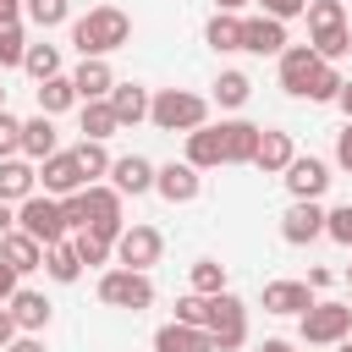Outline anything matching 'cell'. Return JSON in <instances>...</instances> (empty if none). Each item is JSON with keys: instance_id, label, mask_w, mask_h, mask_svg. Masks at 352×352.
I'll return each mask as SVG.
<instances>
[{"instance_id": "6da1fadb", "label": "cell", "mask_w": 352, "mask_h": 352, "mask_svg": "<svg viewBox=\"0 0 352 352\" xmlns=\"http://www.w3.org/2000/svg\"><path fill=\"white\" fill-rule=\"evenodd\" d=\"M126 38H132V16H126L121 6H94L88 16L72 22L77 55H110V50H121Z\"/></svg>"}, {"instance_id": "7a4b0ae2", "label": "cell", "mask_w": 352, "mask_h": 352, "mask_svg": "<svg viewBox=\"0 0 352 352\" xmlns=\"http://www.w3.org/2000/svg\"><path fill=\"white\" fill-rule=\"evenodd\" d=\"M148 121L160 132H192V126L209 121V99L192 94V88H160L154 104H148Z\"/></svg>"}, {"instance_id": "3957f363", "label": "cell", "mask_w": 352, "mask_h": 352, "mask_svg": "<svg viewBox=\"0 0 352 352\" xmlns=\"http://www.w3.org/2000/svg\"><path fill=\"white\" fill-rule=\"evenodd\" d=\"M99 302L104 308H132V314H143L148 302H154V280H148V270H104L99 275Z\"/></svg>"}, {"instance_id": "277c9868", "label": "cell", "mask_w": 352, "mask_h": 352, "mask_svg": "<svg viewBox=\"0 0 352 352\" xmlns=\"http://www.w3.org/2000/svg\"><path fill=\"white\" fill-rule=\"evenodd\" d=\"M16 226L28 231V236H38L44 248L50 242H66V209H60V198H50V192H33V198H22L16 204Z\"/></svg>"}, {"instance_id": "5b68a950", "label": "cell", "mask_w": 352, "mask_h": 352, "mask_svg": "<svg viewBox=\"0 0 352 352\" xmlns=\"http://www.w3.org/2000/svg\"><path fill=\"white\" fill-rule=\"evenodd\" d=\"M209 341H214V352H236L248 341V308H242V297H231V292L209 297Z\"/></svg>"}, {"instance_id": "8992f818", "label": "cell", "mask_w": 352, "mask_h": 352, "mask_svg": "<svg viewBox=\"0 0 352 352\" xmlns=\"http://www.w3.org/2000/svg\"><path fill=\"white\" fill-rule=\"evenodd\" d=\"M297 330H302L308 346H341V341L352 336V308H346V302H314V308L297 319Z\"/></svg>"}, {"instance_id": "52a82bcc", "label": "cell", "mask_w": 352, "mask_h": 352, "mask_svg": "<svg viewBox=\"0 0 352 352\" xmlns=\"http://www.w3.org/2000/svg\"><path fill=\"white\" fill-rule=\"evenodd\" d=\"M38 182H44V192H50V198L82 192V187H88V176H82V165H77V148H55L50 160H38Z\"/></svg>"}, {"instance_id": "ba28073f", "label": "cell", "mask_w": 352, "mask_h": 352, "mask_svg": "<svg viewBox=\"0 0 352 352\" xmlns=\"http://www.w3.org/2000/svg\"><path fill=\"white\" fill-rule=\"evenodd\" d=\"M324 214L330 209H319V198H292V209L280 214V236L292 248H308L314 236H324Z\"/></svg>"}, {"instance_id": "9c48e42d", "label": "cell", "mask_w": 352, "mask_h": 352, "mask_svg": "<svg viewBox=\"0 0 352 352\" xmlns=\"http://www.w3.org/2000/svg\"><path fill=\"white\" fill-rule=\"evenodd\" d=\"M154 192H160L165 204H192V198L204 192V170H198V165H187V160H182V165L170 160V165H160V170H154Z\"/></svg>"}, {"instance_id": "30bf717a", "label": "cell", "mask_w": 352, "mask_h": 352, "mask_svg": "<svg viewBox=\"0 0 352 352\" xmlns=\"http://www.w3.org/2000/svg\"><path fill=\"white\" fill-rule=\"evenodd\" d=\"M160 248H165V236H160L154 226H126V231L116 236V258H121L126 270H148V264H160Z\"/></svg>"}, {"instance_id": "8fae6325", "label": "cell", "mask_w": 352, "mask_h": 352, "mask_svg": "<svg viewBox=\"0 0 352 352\" xmlns=\"http://www.w3.org/2000/svg\"><path fill=\"white\" fill-rule=\"evenodd\" d=\"M280 182H286L292 198H324V187H330V165L314 160V154H297V160L280 170Z\"/></svg>"}, {"instance_id": "7c38bea8", "label": "cell", "mask_w": 352, "mask_h": 352, "mask_svg": "<svg viewBox=\"0 0 352 352\" xmlns=\"http://www.w3.org/2000/svg\"><path fill=\"white\" fill-rule=\"evenodd\" d=\"M308 308H314V286H308V280H270V286H264V314L302 319Z\"/></svg>"}, {"instance_id": "4fadbf2b", "label": "cell", "mask_w": 352, "mask_h": 352, "mask_svg": "<svg viewBox=\"0 0 352 352\" xmlns=\"http://www.w3.org/2000/svg\"><path fill=\"white\" fill-rule=\"evenodd\" d=\"M154 170H160L154 160H143V154H121V160L110 165V187H116L121 198H126V192L143 198V192H154Z\"/></svg>"}, {"instance_id": "5bb4252c", "label": "cell", "mask_w": 352, "mask_h": 352, "mask_svg": "<svg viewBox=\"0 0 352 352\" xmlns=\"http://www.w3.org/2000/svg\"><path fill=\"white\" fill-rule=\"evenodd\" d=\"M242 50H248V55H280V50H286V22H280V16H264V11L248 16V22H242Z\"/></svg>"}, {"instance_id": "9a60e30c", "label": "cell", "mask_w": 352, "mask_h": 352, "mask_svg": "<svg viewBox=\"0 0 352 352\" xmlns=\"http://www.w3.org/2000/svg\"><path fill=\"white\" fill-rule=\"evenodd\" d=\"M319 72V55H314V44H286L280 50V88L286 94H308V77Z\"/></svg>"}, {"instance_id": "2e32d148", "label": "cell", "mask_w": 352, "mask_h": 352, "mask_svg": "<svg viewBox=\"0 0 352 352\" xmlns=\"http://www.w3.org/2000/svg\"><path fill=\"white\" fill-rule=\"evenodd\" d=\"M72 82H77V99L88 104V99H110L116 72H110V60H104V55H82V66L72 72Z\"/></svg>"}, {"instance_id": "e0dca14e", "label": "cell", "mask_w": 352, "mask_h": 352, "mask_svg": "<svg viewBox=\"0 0 352 352\" xmlns=\"http://www.w3.org/2000/svg\"><path fill=\"white\" fill-rule=\"evenodd\" d=\"M148 104H154V94H148L143 82H116V88H110V110H116V121H121V126L148 121Z\"/></svg>"}, {"instance_id": "ac0fdd59", "label": "cell", "mask_w": 352, "mask_h": 352, "mask_svg": "<svg viewBox=\"0 0 352 352\" xmlns=\"http://www.w3.org/2000/svg\"><path fill=\"white\" fill-rule=\"evenodd\" d=\"M187 165H198V170H214V165H226V138H220V126H192L187 132Z\"/></svg>"}, {"instance_id": "d6986e66", "label": "cell", "mask_w": 352, "mask_h": 352, "mask_svg": "<svg viewBox=\"0 0 352 352\" xmlns=\"http://www.w3.org/2000/svg\"><path fill=\"white\" fill-rule=\"evenodd\" d=\"M297 160V148H292V132H258V154H253V170H264V176H280L286 165Z\"/></svg>"}, {"instance_id": "ffe728a7", "label": "cell", "mask_w": 352, "mask_h": 352, "mask_svg": "<svg viewBox=\"0 0 352 352\" xmlns=\"http://www.w3.org/2000/svg\"><path fill=\"white\" fill-rule=\"evenodd\" d=\"M0 258H6L16 275H28V270H38V264H44V242H38V236H28V231L16 226V231H6V236H0Z\"/></svg>"}, {"instance_id": "44dd1931", "label": "cell", "mask_w": 352, "mask_h": 352, "mask_svg": "<svg viewBox=\"0 0 352 352\" xmlns=\"http://www.w3.org/2000/svg\"><path fill=\"white\" fill-rule=\"evenodd\" d=\"M154 352H214V341H209V330L170 319V324H160V336H154Z\"/></svg>"}, {"instance_id": "7402d4cb", "label": "cell", "mask_w": 352, "mask_h": 352, "mask_svg": "<svg viewBox=\"0 0 352 352\" xmlns=\"http://www.w3.org/2000/svg\"><path fill=\"white\" fill-rule=\"evenodd\" d=\"M258 132L253 121H220V138H226V165H253L258 154Z\"/></svg>"}, {"instance_id": "603a6c76", "label": "cell", "mask_w": 352, "mask_h": 352, "mask_svg": "<svg viewBox=\"0 0 352 352\" xmlns=\"http://www.w3.org/2000/svg\"><path fill=\"white\" fill-rule=\"evenodd\" d=\"M33 187H38V170L28 165V160H0V198L6 204H22V198H33Z\"/></svg>"}, {"instance_id": "cb8c5ba5", "label": "cell", "mask_w": 352, "mask_h": 352, "mask_svg": "<svg viewBox=\"0 0 352 352\" xmlns=\"http://www.w3.org/2000/svg\"><path fill=\"white\" fill-rule=\"evenodd\" d=\"M55 148H60V138H55V116L38 110L33 121H22V154H28V160H50Z\"/></svg>"}, {"instance_id": "d4e9b609", "label": "cell", "mask_w": 352, "mask_h": 352, "mask_svg": "<svg viewBox=\"0 0 352 352\" xmlns=\"http://www.w3.org/2000/svg\"><path fill=\"white\" fill-rule=\"evenodd\" d=\"M204 44H209L214 55L242 50V16H236V11H214V16H209V28H204Z\"/></svg>"}, {"instance_id": "484cf974", "label": "cell", "mask_w": 352, "mask_h": 352, "mask_svg": "<svg viewBox=\"0 0 352 352\" xmlns=\"http://www.w3.org/2000/svg\"><path fill=\"white\" fill-rule=\"evenodd\" d=\"M6 308L16 314V324H22L28 336H38V330L50 324V297H44V292H22V286H16V297H11Z\"/></svg>"}, {"instance_id": "4316f807", "label": "cell", "mask_w": 352, "mask_h": 352, "mask_svg": "<svg viewBox=\"0 0 352 352\" xmlns=\"http://www.w3.org/2000/svg\"><path fill=\"white\" fill-rule=\"evenodd\" d=\"M72 104H82V99H77V82H72L66 72H55V77L38 82V110H44V116H60V110H72Z\"/></svg>"}, {"instance_id": "83f0119b", "label": "cell", "mask_w": 352, "mask_h": 352, "mask_svg": "<svg viewBox=\"0 0 352 352\" xmlns=\"http://www.w3.org/2000/svg\"><path fill=\"white\" fill-rule=\"evenodd\" d=\"M44 270H50V280H60V286H72L88 264L77 258V242H50L44 248Z\"/></svg>"}, {"instance_id": "f1b7e54d", "label": "cell", "mask_w": 352, "mask_h": 352, "mask_svg": "<svg viewBox=\"0 0 352 352\" xmlns=\"http://www.w3.org/2000/svg\"><path fill=\"white\" fill-rule=\"evenodd\" d=\"M110 132H121V121H116V110H110V99H88L82 104V138H110Z\"/></svg>"}, {"instance_id": "f546056e", "label": "cell", "mask_w": 352, "mask_h": 352, "mask_svg": "<svg viewBox=\"0 0 352 352\" xmlns=\"http://www.w3.org/2000/svg\"><path fill=\"white\" fill-rule=\"evenodd\" d=\"M308 44H314V55H319V60H341V55L352 50V28H346V22H341V28H319Z\"/></svg>"}, {"instance_id": "4dcf8cb0", "label": "cell", "mask_w": 352, "mask_h": 352, "mask_svg": "<svg viewBox=\"0 0 352 352\" xmlns=\"http://www.w3.org/2000/svg\"><path fill=\"white\" fill-rule=\"evenodd\" d=\"M22 72H28L33 82L55 77V72H60V50H55V44H28V55H22Z\"/></svg>"}, {"instance_id": "1f68e13d", "label": "cell", "mask_w": 352, "mask_h": 352, "mask_svg": "<svg viewBox=\"0 0 352 352\" xmlns=\"http://www.w3.org/2000/svg\"><path fill=\"white\" fill-rule=\"evenodd\" d=\"M341 82H346V77L336 72V60H319V72L308 77V94H302V99H314V104H330V99L341 94Z\"/></svg>"}, {"instance_id": "d6a6232c", "label": "cell", "mask_w": 352, "mask_h": 352, "mask_svg": "<svg viewBox=\"0 0 352 352\" xmlns=\"http://www.w3.org/2000/svg\"><path fill=\"white\" fill-rule=\"evenodd\" d=\"M248 94H253L248 72H220V82H214V99H220L226 110H242V104H248Z\"/></svg>"}, {"instance_id": "836d02e7", "label": "cell", "mask_w": 352, "mask_h": 352, "mask_svg": "<svg viewBox=\"0 0 352 352\" xmlns=\"http://www.w3.org/2000/svg\"><path fill=\"white\" fill-rule=\"evenodd\" d=\"M77 165H82V176H88V182H99V176H110V165H116V160L104 154V143H99V138H82V143H77Z\"/></svg>"}, {"instance_id": "e575fe53", "label": "cell", "mask_w": 352, "mask_h": 352, "mask_svg": "<svg viewBox=\"0 0 352 352\" xmlns=\"http://www.w3.org/2000/svg\"><path fill=\"white\" fill-rule=\"evenodd\" d=\"M22 11H28L33 28H60L72 16V0H22Z\"/></svg>"}, {"instance_id": "d590c367", "label": "cell", "mask_w": 352, "mask_h": 352, "mask_svg": "<svg viewBox=\"0 0 352 352\" xmlns=\"http://www.w3.org/2000/svg\"><path fill=\"white\" fill-rule=\"evenodd\" d=\"M302 16H308V33H319V28H341L346 22V6L341 0H308Z\"/></svg>"}, {"instance_id": "8d00e7d4", "label": "cell", "mask_w": 352, "mask_h": 352, "mask_svg": "<svg viewBox=\"0 0 352 352\" xmlns=\"http://www.w3.org/2000/svg\"><path fill=\"white\" fill-rule=\"evenodd\" d=\"M72 242H77V258H82V264H104V258L116 253V242H110V236H99V231H88V226H82Z\"/></svg>"}, {"instance_id": "74e56055", "label": "cell", "mask_w": 352, "mask_h": 352, "mask_svg": "<svg viewBox=\"0 0 352 352\" xmlns=\"http://www.w3.org/2000/svg\"><path fill=\"white\" fill-rule=\"evenodd\" d=\"M192 292H198V297H214V292H226V264H214V258H198V264H192Z\"/></svg>"}, {"instance_id": "f35d334b", "label": "cell", "mask_w": 352, "mask_h": 352, "mask_svg": "<svg viewBox=\"0 0 352 352\" xmlns=\"http://www.w3.org/2000/svg\"><path fill=\"white\" fill-rule=\"evenodd\" d=\"M22 55H28L22 22H0V66H22Z\"/></svg>"}, {"instance_id": "ab89813d", "label": "cell", "mask_w": 352, "mask_h": 352, "mask_svg": "<svg viewBox=\"0 0 352 352\" xmlns=\"http://www.w3.org/2000/svg\"><path fill=\"white\" fill-rule=\"evenodd\" d=\"M176 319H182V324H198V330H209V297L187 292V297L176 302Z\"/></svg>"}, {"instance_id": "60d3db41", "label": "cell", "mask_w": 352, "mask_h": 352, "mask_svg": "<svg viewBox=\"0 0 352 352\" xmlns=\"http://www.w3.org/2000/svg\"><path fill=\"white\" fill-rule=\"evenodd\" d=\"M11 154H22V121L11 110H0V160H11Z\"/></svg>"}, {"instance_id": "b9f144b4", "label": "cell", "mask_w": 352, "mask_h": 352, "mask_svg": "<svg viewBox=\"0 0 352 352\" xmlns=\"http://www.w3.org/2000/svg\"><path fill=\"white\" fill-rule=\"evenodd\" d=\"M324 236H336L341 248H352V204H341V209L324 214Z\"/></svg>"}, {"instance_id": "7bdbcfd3", "label": "cell", "mask_w": 352, "mask_h": 352, "mask_svg": "<svg viewBox=\"0 0 352 352\" xmlns=\"http://www.w3.org/2000/svg\"><path fill=\"white\" fill-rule=\"evenodd\" d=\"M60 209H66V226H72V231H82V226H88V187H82V192H66V198H60Z\"/></svg>"}, {"instance_id": "ee69618b", "label": "cell", "mask_w": 352, "mask_h": 352, "mask_svg": "<svg viewBox=\"0 0 352 352\" xmlns=\"http://www.w3.org/2000/svg\"><path fill=\"white\" fill-rule=\"evenodd\" d=\"M264 16H280V22H292V16H302L308 11V0H253Z\"/></svg>"}, {"instance_id": "f6af8a7d", "label": "cell", "mask_w": 352, "mask_h": 352, "mask_svg": "<svg viewBox=\"0 0 352 352\" xmlns=\"http://www.w3.org/2000/svg\"><path fill=\"white\" fill-rule=\"evenodd\" d=\"M16 336H22V324H16V314H11L6 302H0V352H6V346H11Z\"/></svg>"}, {"instance_id": "bcb514c9", "label": "cell", "mask_w": 352, "mask_h": 352, "mask_svg": "<svg viewBox=\"0 0 352 352\" xmlns=\"http://www.w3.org/2000/svg\"><path fill=\"white\" fill-rule=\"evenodd\" d=\"M336 165H341V170H352V121L336 132Z\"/></svg>"}, {"instance_id": "7dc6e473", "label": "cell", "mask_w": 352, "mask_h": 352, "mask_svg": "<svg viewBox=\"0 0 352 352\" xmlns=\"http://www.w3.org/2000/svg\"><path fill=\"white\" fill-rule=\"evenodd\" d=\"M11 297H16V270L0 258V302H11Z\"/></svg>"}, {"instance_id": "c3c4849f", "label": "cell", "mask_w": 352, "mask_h": 352, "mask_svg": "<svg viewBox=\"0 0 352 352\" xmlns=\"http://www.w3.org/2000/svg\"><path fill=\"white\" fill-rule=\"evenodd\" d=\"M6 352H44V341H38V336H28V330H22V336H16V341H11V346H6Z\"/></svg>"}, {"instance_id": "681fc988", "label": "cell", "mask_w": 352, "mask_h": 352, "mask_svg": "<svg viewBox=\"0 0 352 352\" xmlns=\"http://www.w3.org/2000/svg\"><path fill=\"white\" fill-rule=\"evenodd\" d=\"M6 231H16V209L0 198V236H6Z\"/></svg>"}, {"instance_id": "f907efd6", "label": "cell", "mask_w": 352, "mask_h": 352, "mask_svg": "<svg viewBox=\"0 0 352 352\" xmlns=\"http://www.w3.org/2000/svg\"><path fill=\"white\" fill-rule=\"evenodd\" d=\"M336 104H341V110H346V121H352V77L341 82V94H336Z\"/></svg>"}, {"instance_id": "816d5d0a", "label": "cell", "mask_w": 352, "mask_h": 352, "mask_svg": "<svg viewBox=\"0 0 352 352\" xmlns=\"http://www.w3.org/2000/svg\"><path fill=\"white\" fill-rule=\"evenodd\" d=\"M258 352H297V346H292V341H280V336H270V341H264Z\"/></svg>"}, {"instance_id": "f5cc1de1", "label": "cell", "mask_w": 352, "mask_h": 352, "mask_svg": "<svg viewBox=\"0 0 352 352\" xmlns=\"http://www.w3.org/2000/svg\"><path fill=\"white\" fill-rule=\"evenodd\" d=\"M214 6H220V11H242L248 0H214Z\"/></svg>"}, {"instance_id": "db71d44e", "label": "cell", "mask_w": 352, "mask_h": 352, "mask_svg": "<svg viewBox=\"0 0 352 352\" xmlns=\"http://www.w3.org/2000/svg\"><path fill=\"white\" fill-rule=\"evenodd\" d=\"M341 352H352V341H341Z\"/></svg>"}, {"instance_id": "11a10c76", "label": "cell", "mask_w": 352, "mask_h": 352, "mask_svg": "<svg viewBox=\"0 0 352 352\" xmlns=\"http://www.w3.org/2000/svg\"><path fill=\"white\" fill-rule=\"evenodd\" d=\"M0 110H6V88H0Z\"/></svg>"}, {"instance_id": "9f6ffc18", "label": "cell", "mask_w": 352, "mask_h": 352, "mask_svg": "<svg viewBox=\"0 0 352 352\" xmlns=\"http://www.w3.org/2000/svg\"><path fill=\"white\" fill-rule=\"evenodd\" d=\"M346 280H352V264H346Z\"/></svg>"}]
</instances>
